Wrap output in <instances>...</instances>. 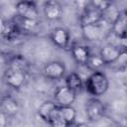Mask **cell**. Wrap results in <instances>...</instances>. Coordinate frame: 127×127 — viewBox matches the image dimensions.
<instances>
[{
	"instance_id": "obj_21",
	"label": "cell",
	"mask_w": 127,
	"mask_h": 127,
	"mask_svg": "<svg viewBox=\"0 0 127 127\" xmlns=\"http://www.w3.org/2000/svg\"><path fill=\"white\" fill-rule=\"evenodd\" d=\"M90 4L96 10L101 12L102 14H104V12H106L112 6V3L110 1H106V0H94V1H91Z\"/></svg>"
},
{
	"instance_id": "obj_23",
	"label": "cell",
	"mask_w": 127,
	"mask_h": 127,
	"mask_svg": "<svg viewBox=\"0 0 127 127\" xmlns=\"http://www.w3.org/2000/svg\"><path fill=\"white\" fill-rule=\"evenodd\" d=\"M8 123V116L0 109V127H6Z\"/></svg>"
},
{
	"instance_id": "obj_13",
	"label": "cell",
	"mask_w": 127,
	"mask_h": 127,
	"mask_svg": "<svg viewBox=\"0 0 127 127\" xmlns=\"http://www.w3.org/2000/svg\"><path fill=\"white\" fill-rule=\"evenodd\" d=\"M44 14L50 21L60 20L63 16V7L57 1H47L44 4Z\"/></svg>"
},
{
	"instance_id": "obj_19",
	"label": "cell",
	"mask_w": 127,
	"mask_h": 127,
	"mask_svg": "<svg viewBox=\"0 0 127 127\" xmlns=\"http://www.w3.org/2000/svg\"><path fill=\"white\" fill-rule=\"evenodd\" d=\"M20 33L21 32L19 31L16 24L11 20L9 22H6V27H5V30H4V33L2 36L8 40H12V39L16 38Z\"/></svg>"
},
{
	"instance_id": "obj_4",
	"label": "cell",
	"mask_w": 127,
	"mask_h": 127,
	"mask_svg": "<svg viewBox=\"0 0 127 127\" xmlns=\"http://www.w3.org/2000/svg\"><path fill=\"white\" fill-rule=\"evenodd\" d=\"M38 114L45 122L52 124L60 116V106L55 101H45L40 105Z\"/></svg>"
},
{
	"instance_id": "obj_26",
	"label": "cell",
	"mask_w": 127,
	"mask_h": 127,
	"mask_svg": "<svg viewBox=\"0 0 127 127\" xmlns=\"http://www.w3.org/2000/svg\"><path fill=\"white\" fill-rule=\"evenodd\" d=\"M1 63H2V56L0 55V64H1Z\"/></svg>"
},
{
	"instance_id": "obj_8",
	"label": "cell",
	"mask_w": 127,
	"mask_h": 127,
	"mask_svg": "<svg viewBox=\"0 0 127 127\" xmlns=\"http://www.w3.org/2000/svg\"><path fill=\"white\" fill-rule=\"evenodd\" d=\"M43 73L49 79H60L65 73V65L60 61L50 62L45 64Z\"/></svg>"
},
{
	"instance_id": "obj_16",
	"label": "cell",
	"mask_w": 127,
	"mask_h": 127,
	"mask_svg": "<svg viewBox=\"0 0 127 127\" xmlns=\"http://www.w3.org/2000/svg\"><path fill=\"white\" fill-rule=\"evenodd\" d=\"M0 109L7 116H13V115L17 114V112L19 111V104L14 98H12L10 96H6V97L2 98V100H1Z\"/></svg>"
},
{
	"instance_id": "obj_1",
	"label": "cell",
	"mask_w": 127,
	"mask_h": 127,
	"mask_svg": "<svg viewBox=\"0 0 127 127\" xmlns=\"http://www.w3.org/2000/svg\"><path fill=\"white\" fill-rule=\"evenodd\" d=\"M109 87V80L107 75L99 70L92 71L85 81V88L86 91L97 97L100 95H103Z\"/></svg>"
},
{
	"instance_id": "obj_5",
	"label": "cell",
	"mask_w": 127,
	"mask_h": 127,
	"mask_svg": "<svg viewBox=\"0 0 127 127\" xmlns=\"http://www.w3.org/2000/svg\"><path fill=\"white\" fill-rule=\"evenodd\" d=\"M75 97H76V93L70 88H68L66 85L59 86L54 94L55 102L60 107L71 106L75 100Z\"/></svg>"
},
{
	"instance_id": "obj_22",
	"label": "cell",
	"mask_w": 127,
	"mask_h": 127,
	"mask_svg": "<svg viewBox=\"0 0 127 127\" xmlns=\"http://www.w3.org/2000/svg\"><path fill=\"white\" fill-rule=\"evenodd\" d=\"M51 125H52V127H69V126H68L63 119L60 118V116H59V118L56 119Z\"/></svg>"
},
{
	"instance_id": "obj_18",
	"label": "cell",
	"mask_w": 127,
	"mask_h": 127,
	"mask_svg": "<svg viewBox=\"0 0 127 127\" xmlns=\"http://www.w3.org/2000/svg\"><path fill=\"white\" fill-rule=\"evenodd\" d=\"M60 118L63 119L68 126L72 125L76 118V111L71 106L60 107Z\"/></svg>"
},
{
	"instance_id": "obj_11",
	"label": "cell",
	"mask_w": 127,
	"mask_h": 127,
	"mask_svg": "<svg viewBox=\"0 0 127 127\" xmlns=\"http://www.w3.org/2000/svg\"><path fill=\"white\" fill-rule=\"evenodd\" d=\"M50 39L58 48L65 49L69 44V32L64 28H55L50 34Z\"/></svg>"
},
{
	"instance_id": "obj_14",
	"label": "cell",
	"mask_w": 127,
	"mask_h": 127,
	"mask_svg": "<svg viewBox=\"0 0 127 127\" xmlns=\"http://www.w3.org/2000/svg\"><path fill=\"white\" fill-rule=\"evenodd\" d=\"M71 55L72 58L74 59V61L79 64H86L88 58L90 56V52L88 47L86 46H82V45H78V46H74L71 49Z\"/></svg>"
},
{
	"instance_id": "obj_9",
	"label": "cell",
	"mask_w": 127,
	"mask_h": 127,
	"mask_svg": "<svg viewBox=\"0 0 127 127\" xmlns=\"http://www.w3.org/2000/svg\"><path fill=\"white\" fill-rule=\"evenodd\" d=\"M112 33L118 38H126V31H127V13L126 10H122L117 13L115 19L111 25Z\"/></svg>"
},
{
	"instance_id": "obj_12",
	"label": "cell",
	"mask_w": 127,
	"mask_h": 127,
	"mask_svg": "<svg viewBox=\"0 0 127 127\" xmlns=\"http://www.w3.org/2000/svg\"><path fill=\"white\" fill-rule=\"evenodd\" d=\"M121 51L124 50H121L120 48L113 45H105L101 47L98 55L100 56L104 64H112L118 59Z\"/></svg>"
},
{
	"instance_id": "obj_6",
	"label": "cell",
	"mask_w": 127,
	"mask_h": 127,
	"mask_svg": "<svg viewBox=\"0 0 127 127\" xmlns=\"http://www.w3.org/2000/svg\"><path fill=\"white\" fill-rule=\"evenodd\" d=\"M16 15L29 19L38 21L39 19V11L35 2L32 1H20L16 4Z\"/></svg>"
},
{
	"instance_id": "obj_25",
	"label": "cell",
	"mask_w": 127,
	"mask_h": 127,
	"mask_svg": "<svg viewBox=\"0 0 127 127\" xmlns=\"http://www.w3.org/2000/svg\"><path fill=\"white\" fill-rule=\"evenodd\" d=\"M75 127H90L89 125H87L86 123H77L75 125Z\"/></svg>"
},
{
	"instance_id": "obj_3",
	"label": "cell",
	"mask_w": 127,
	"mask_h": 127,
	"mask_svg": "<svg viewBox=\"0 0 127 127\" xmlns=\"http://www.w3.org/2000/svg\"><path fill=\"white\" fill-rule=\"evenodd\" d=\"M85 114L90 122H97L104 116L105 106L98 98L92 97L85 104Z\"/></svg>"
},
{
	"instance_id": "obj_15",
	"label": "cell",
	"mask_w": 127,
	"mask_h": 127,
	"mask_svg": "<svg viewBox=\"0 0 127 127\" xmlns=\"http://www.w3.org/2000/svg\"><path fill=\"white\" fill-rule=\"evenodd\" d=\"M12 21L16 24L20 32H33L39 25V21L25 19L18 15H15Z\"/></svg>"
},
{
	"instance_id": "obj_17",
	"label": "cell",
	"mask_w": 127,
	"mask_h": 127,
	"mask_svg": "<svg viewBox=\"0 0 127 127\" xmlns=\"http://www.w3.org/2000/svg\"><path fill=\"white\" fill-rule=\"evenodd\" d=\"M65 85L73 90L75 93L77 91H80L83 87V82L81 79V76L77 72H70L68 75L65 77Z\"/></svg>"
},
{
	"instance_id": "obj_10",
	"label": "cell",
	"mask_w": 127,
	"mask_h": 127,
	"mask_svg": "<svg viewBox=\"0 0 127 127\" xmlns=\"http://www.w3.org/2000/svg\"><path fill=\"white\" fill-rule=\"evenodd\" d=\"M105 28L101 24V22L97 24H92V25H86V26H81V33L82 37L86 41H98L101 38H103Z\"/></svg>"
},
{
	"instance_id": "obj_24",
	"label": "cell",
	"mask_w": 127,
	"mask_h": 127,
	"mask_svg": "<svg viewBox=\"0 0 127 127\" xmlns=\"http://www.w3.org/2000/svg\"><path fill=\"white\" fill-rule=\"evenodd\" d=\"M5 27H6V21L0 16V36L3 35L4 30H5Z\"/></svg>"
},
{
	"instance_id": "obj_20",
	"label": "cell",
	"mask_w": 127,
	"mask_h": 127,
	"mask_svg": "<svg viewBox=\"0 0 127 127\" xmlns=\"http://www.w3.org/2000/svg\"><path fill=\"white\" fill-rule=\"evenodd\" d=\"M89 69L95 71V70H98L101 66L104 65L101 58L99 55H93V54H90L89 58H88V61L85 64Z\"/></svg>"
},
{
	"instance_id": "obj_7",
	"label": "cell",
	"mask_w": 127,
	"mask_h": 127,
	"mask_svg": "<svg viewBox=\"0 0 127 127\" xmlns=\"http://www.w3.org/2000/svg\"><path fill=\"white\" fill-rule=\"evenodd\" d=\"M83 12L80 15V26H86V25H92L97 24L103 20V14L96 10L91 4L86 3V6L83 7Z\"/></svg>"
},
{
	"instance_id": "obj_2",
	"label": "cell",
	"mask_w": 127,
	"mask_h": 127,
	"mask_svg": "<svg viewBox=\"0 0 127 127\" xmlns=\"http://www.w3.org/2000/svg\"><path fill=\"white\" fill-rule=\"evenodd\" d=\"M4 79L7 85L14 89H19L24 85L26 81L25 69L18 64H14L6 70Z\"/></svg>"
}]
</instances>
